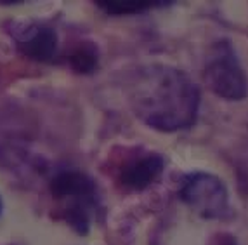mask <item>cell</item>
Listing matches in <instances>:
<instances>
[{
    "label": "cell",
    "mask_w": 248,
    "mask_h": 245,
    "mask_svg": "<svg viewBox=\"0 0 248 245\" xmlns=\"http://www.w3.org/2000/svg\"><path fill=\"white\" fill-rule=\"evenodd\" d=\"M128 99L144 124L169 132L195 124L200 92L184 71L165 65H149L132 77Z\"/></svg>",
    "instance_id": "1"
},
{
    "label": "cell",
    "mask_w": 248,
    "mask_h": 245,
    "mask_svg": "<svg viewBox=\"0 0 248 245\" xmlns=\"http://www.w3.org/2000/svg\"><path fill=\"white\" fill-rule=\"evenodd\" d=\"M54 198L64 200V217L78 233H87L92 216L99 205L95 184L80 170H61L50 181Z\"/></svg>",
    "instance_id": "2"
},
{
    "label": "cell",
    "mask_w": 248,
    "mask_h": 245,
    "mask_svg": "<svg viewBox=\"0 0 248 245\" xmlns=\"http://www.w3.org/2000/svg\"><path fill=\"white\" fill-rule=\"evenodd\" d=\"M203 77L210 91L224 99L238 101L248 94L247 77L229 40H220L210 47Z\"/></svg>",
    "instance_id": "3"
},
{
    "label": "cell",
    "mask_w": 248,
    "mask_h": 245,
    "mask_svg": "<svg viewBox=\"0 0 248 245\" xmlns=\"http://www.w3.org/2000/svg\"><path fill=\"white\" fill-rule=\"evenodd\" d=\"M179 196L200 216L207 219H222L229 214V195L217 176L193 172L184 176Z\"/></svg>",
    "instance_id": "4"
},
{
    "label": "cell",
    "mask_w": 248,
    "mask_h": 245,
    "mask_svg": "<svg viewBox=\"0 0 248 245\" xmlns=\"http://www.w3.org/2000/svg\"><path fill=\"white\" fill-rule=\"evenodd\" d=\"M17 46L23 54L37 61H50L58 50V37L47 26H26L17 33Z\"/></svg>",
    "instance_id": "5"
},
{
    "label": "cell",
    "mask_w": 248,
    "mask_h": 245,
    "mask_svg": "<svg viewBox=\"0 0 248 245\" xmlns=\"http://www.w3.org/2000/svg\"><path fill=\"white\" fill-rule=\"evenodd\" d=\"M163 160L160 155H144L130 162L122 170L120 181L127 190H144L161 174Z\"/></svg>",
    "instance_id": "6"
},
{
    "label": "cell",
    "mask_w": 248,
    "mask_h": 245,
    "mask_svg": "<svg viewBox=\"0 0 248 245\" xmlns=\"http://www.w3.org/2000/svg\"><path fill=\"white\" fill-rule=\"evenodd\" d=\"M99 7L103 9L104 13L108 14H134V13H141L146 9H153L158 5H165L169 2H144V0H111V2H97Z\"/></svg>",
    "instance_id": "7"
},
{
    "label": "cell",
    "mask_w": 248,
    "mask_h": 245,
    "mask_svg": "<svg viewBox=\"0 0 248 245\" xmlns=\"http://www.w3.org/2000/svg\"><path fill=\"white\" fill-rule=\"evenodd\" d=\"M71 66L80 73H91L97 66V49L92 44H82L71 56Z\"/></svg>",
    "instance_id": "8"
},
{
    "label": "cell",
    "mask_w": 248,
    "mask_h": 245,
    "mask_svg": "<svg viewBox=\"0 0 248 245\" xmlns=\"http://www.w3.org/2000/svg\"><path fill=\"white\" fill-rule=\"evenodd\" d=\"M222 245H234V242H232V240H228V242H224Z\"/></svg>",
    "instance_id": "9"
},
{
    "label": "cell",
    "mask_w": 248,
    "mask_h": 245,
    "mask_svg": "<svg viewBox=\"0 0 248 245\" xmlns=\"http://www.w3.org/2000/svg\"><path fill=\"white\" fill-rule=\"evenodd\" d=\"M0 212H2V202H0Z\"/></svg>",
    "instance_id": "10"
}]
</instances>
